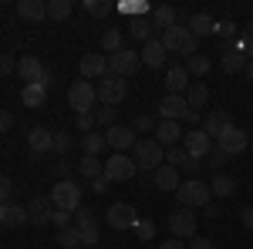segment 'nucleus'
<instances>
[{"label":"nucleus","mask_w":253,"mask_h":249,"mask_svg":"<svg viewBox=\"0 0 253 249\" xmlns=\"http://www.w3.org/2000/svg\"><path fill=\"white\" fill-rule=\"evenodd\" d=\"M162 44H166L169 54H186V58H193L199 37H196L186 24H172L169 31H162Z\"/></svg>","instance_id":"obj_1"},{"label":"nucleus","mask_w":253,"mask_h":249,"mask_svg":"<svg viewBox=\"0 0 253 249\" xmlns=\"http://www.w3.org/2000/svg\"><path fill=\"white\" fill-rule=\"evenodd\" d=\"M132 162L138 169H145V172H156L159 165H166V148L156 138H138L135 148H132Z\"/></svg>","instance_id":"obj_2"},{"label":"nucleus","mask_w":253,"mask_h":249,"mask_svg":"<svg viewBox=\"0 0 253 249\" xmlns=\"http://www.w3.org/2000/svg\"><path fill=\"white\" fill-rule=\"evenodd\" d=\"M175 199H179V206L182 209H206L210 206V199H213V192L206 182H199V178H189V182H182L179 189H175Z\"/></svg>","instance_id":"obj_3"},{"label":"nucleus","mask_w":253,"mask_h":249,"mask_svg":"<svg viewBox=\"0 0 253 249\" xmlns=\"http://www.w3.org/2000/svg\"><path fill=\"white\" fill-rule=\"evenodd\" d=\"M95 101H98V88L91 84V81H75L71 88H68V105L78 111V115H91V108H95Z\"/></svg>","instance_id":"obj_4"},{"label":"nucleus","mask_w":253,"mask_h":249,"mask_svg":"<svg viewBox=\"0 0 253 249\" xmlns=\"http://www.w3.org/2000/svg\"><path fill=\"white\" fill-rule=\"evenodd\" d=\"M51 202H54V209L78 212V209H81V189L71 182V178H61L58 185L51 189Z\"/></svg>","instance_id":"obj_5"},{"label":"nucleus","mask_w":253,"mask_h":249,"mask_svg":"<svg viewBox=\"0 0 253 249\" xmlns=\"http://www.w3.org/2000/svg\"><path fill=\"white\" fill-rule=\"evenodd\" d=\"M105 219H108V226H112L115 232H125V229H135V222L142 219V215H138V209L132 206V202H115V206H108Z\"/></svg>","instance_id":"obj_6"},{"label":"nucleus","mask_w":253,"mask_h":249,"mask_svg":"<svg viewBox=\"0 0 253 249\" xmlns=\"http://www.w3.org/2000/svg\"><path fill=\"white\" fill-rule=\"evenodd\" d=\"M125 95H128V81H125V77L105 74L101 81H98V101H105L108 108L118 105V101H125Z\"/></svg>","instance_id":"obj_7"},{"label":"nucleus","mask_w":253,"mask_h":249,"mask_svg":"<svg viewBox=\"0 0 253 249\" xmlns=\"http://www.w3.org/2000/svg\"><path fill=\"white\" fill-rule=\"evenodd\" d=\"M135 172H138V165L132 162V155L115 152L105 162V178H108V182H128V178H135Z\"/></svg>","instance_id":"obj_8"},{"label":"nucleus","mask_w":253,"mask_h":249,"mask_svg":"<svg viewBox=\"0 0 253 249\" xmlns=\"http://www.w3.org/2000/svg\"><path fill=\"white\" fill-rule=\"evenodd\" d=\"M142 68V58H138V51H128V47H122L118 54L108 58V74H118V77H132Z\"/></svg>","instance_id":"obj_9"},{"label":"nucleus","mask_w":253,"mask_h":249,"mask_svg":"<svg viewBox=\"0 0 253 249\" xmlns=\"http://www.w3.org/2000/svg\"><path fill=\"white\" fill-rule=\"evenodd\" d=\"M182 148H186V155H189V158H196V162H199V158H206V155L213 152L216 145H213V138L203 132V128H193L189 135H182Z\"/></svg>","instance_id":"obj_10"},{"label":"nucleus","mask_w":253,"mask_h":249,"mask_svg":"<svg viewBox=\"0 0 253 249\" xmlns=\"http://www.w3.org/2000/svg\"><path fill=\"white\" fill-rule=\"evenodd\" d=\"M169 232H172L175 239H193L196 236V212L179 206V209L169 215Z\"/></svg>","instance_id":"obj_11"},{"label":"nucleus","mask_w":253,"mask_h":249,"mask_svg":"<svg viewBox=\"0 0 253 249\" xmlns=\"http://www.w3.org/2000/svg\"><path fill=\"white\" fill-rule=\"evenodd\" d=\"M247 145H250V138H247L243 128H236V125H230L226 132L216 138V148L226 152V155H243V152H247Z\"/></svg>","instance_id":"obj_12"},{"label":"nucleus","mask_w":253,"mask_h":249,"mask_svg":"<svg viewBox=\"0 0 253 249\" xmlns=\"http://www.w3.org/2000/svg\"><path fill=\"white\" fill-rule=\"evenodd\" d=\"M189 115H193V111H189V105H186L182 95H166L159 101V118H162V121H186Z\"/></svg>","instance_id":"obj_13"},{"label":"nucleus","mask_w":253,"mask_h":249,"mask_svg":"<svg viewBox=\"0 0 253 249\" xmlns=\"http://www.w3.org/2000/svg\"><path fill=\"white\" fill-rule=\"evenodd\" d=\"M105 142L115 148V152H128V148H135V142H138V135H135V128L132 125H112L108 132H105Z\"/></svg>","instance_id":"obj_14"},{"label":"nucleus","mask_w":253,"mask_h":249,"mask_svg":"<svg viewBox=\"0 0 253 249\" xmlns=\"http://www.w3.org/2000/svg\"><path fill=\"white\" fill-rule=\"evenodd\" d=\"M78 71H81V77L84 81H101V77L108 74V58L105 54H84L81 58V64H78Z\"/></svg>","instance_id":"obj_15"},{"label":"nucleus","mask_w":253,"mask_h":249,"mask_svg":"<svg viewBox=\"0 0 253 249\" xmlns=\"http://www.w3.org/2000/svg\"><path fill=\"white\" fill-rule=\"evenodd\" d=\"M27 148H31L34 155L54 152V132H51V128H44V125L31 128V132H27Z\"/></svg>","instance_id":"obj_16"},{"label":"nucleus","mask_w":253,"mask_h":249,"mask_svg":"<svg viewBox=\"0 0 253 249\" xmlns=\"http://www.w3.org/2000/svg\"><path fill=\"white\" fill-rule=\"evenodd\" d=\"M24 222H31V212H27V206H17V202L0 206V226L17 229V226H24Z\"/></svg>","instance_id":"obj_17"},{"label":"nucleus","mask_w":253,"mask_h":249,"mask_svg":"<svg viewBox=\"0 0 253 249\" xmlns=\"http://www.w3.org/2000/svg\"><path fill=\"white\" fill-rule=\"evenodd\" d=\"M27 212H31V222H34V226H47L51 215H54V202H51V195H34V202L27 206Z\"/></svg>","instance_id":"obj_18"},{"label":"nucleus","mask_w":253,"mask_h":249,"mask_svg":"<svg viewBox=\"0 0 253 249\" xmlns=\"http://www.w3.org/2000/svg\"><path fill=\"white\" fill-rule=\"evenodd\" d=\"M138 58L145 61V68H162L166 58H169V51H166L162 37H152L149 44H145V51H138Z\"/></svg>","instance_id":"obj_19"},{"label":"nucleus","mask_w":253,"mask_h":249,"mask_svg":"<svg viewBox=\"0 0 253 249\" xmlns=\"http://www.w3.org/2000/svg\"><path fill=\"white\" fill-rule=\"evenodd\" d=\"M230 125H233L230 111H226V108H219V111H210V115H206V121H203V132L210 135V138H219V135L226 132Z\"/></svg>","instance_id":"obj_20"},{"label":"nucleus","mask_w":253,"mask_h":249,"mask_svg":"<svg viewBox=\"0 0 253 249\" xmlns=\"http://www.w3.org/2000/svg\"><path fill=\"white\" fill-rule=\"evenodd\" d=\"M44 71H47V68H44L34 54H24V58L17 61V74H20V81H27V84H38Z\"/></svg>","instance_id":"obj_21"},{"label":"nucleus","mask_w":253,"mask_h":249,"mask_svg":"<svg viewBox=\"0 0 253 249\" xmlns=\"http://www.w3.org/2000/svg\"><path fill=\"white\" fill-rule=\"evenodd\" d=\"M189 71L182 68V64H172L169 71H166V88H169V95H182V91H189Z\"/></svg>","instance_id":"obj_22"},{"label":"nucleus","mask_w":253,"mask_h":249,"mask_svg":"<svg viewBox=\"0 0 253 249\" xmlns=\"http://www.w3.org/2000/svg\"><path fill=\"white\" fill-rule=\"evenodd\" d=\"M152 182H156V189L162 192H175L182 182H179V169H172V165H159L156 172H152Z\"/></svg>","instance_id":"obj_23"},{"label":"nucleus","mask_w":253,"mask_h":249,"mask_svg":"<svg viewBox=\"0 0 253 249\" xmlns=\"http://www.w3.org/2000/svg\"><path fill=\"white\" fill-rule=\"evenodd\" d=\"M17 17L38 24V20L47 17V3H44V0H20V3H17Z\"/></svg>","instance_id":"obj_24"},{"label":"nucleus","mask_w":253,"mask_h":249,"mask_svg":"<svg viewBox=\"0 0 253 249\" xmlns=\"http://www.w3.org/2000/svg\"><path fill=\"white\" fill-rule=\"evenodd\" d=\"M156 142L166 148H172V145H179L182 142V128H179V121H159V128H156Z\"/></svg>","instance_id":"obj_25"},{"label":"nucleus","mask_w":253,"mask_h":249,"mask_svg":"<svg viewBox=\"0 0 253 249\" xmlns=\"http://www.w3.org/2000/svg\"><path fill=\"white\" fill-rule=\"evenodd\" d=\"M223 71H226V74L247 71V54H243L240 47H223Z\"/></svg>","instance_id":"obj_26"},{"label":"nucleus","mask_w":253,"mask_h":249,"mask_svg":"<svg viewBox=\"0 0 253 249\" xmlns=\"http://www.w3.org/2000/svg\"><path fill=\"white\" fill-rule=\"evenodd\" d=\"M210 192H213L216 199H230V195L236 192V178H233V175L216 172V175H213V182H210Z\"/></svg>","instance_id":"obj_27"},{"label":"nucleus","mask_w":253,"mask_h":249,"mask_svg":"<svg viewBox=\"0 0 253 249\" xmlns=\"http://www.w3.org/2000/svg\"><path fill=\"white\" fill-rule=\"evenodd\" d=\"M186 27H189V31H193L196 37H210V34H213V31H216V20L210 17V14H193V17H189V24H186Z\"/></svg>","instance_id":"obj_28"},{"label":"nucleus","mask_w":253,"mask_h":249,"mask_svg":"<svg viewBox=\"0 0 253 249\" xmlns=\"http://www.w3.org/2000/svg\"><path fill=\"white\" fill-rule=\"evenodd\" d=\"M206 101H210V88H206L203 81H193V84H189V91H186V105H189V111L203 108Z\"/></svg>","instance_id":"obj_29"},{"label":"nucleus","mask_w":253,"mask_h":249,"mask_svg":"<svg viewBox=\"0 0 253 249\" xmlns=\"http://www.w3.org/2000/svg\"><path fill=\"white\" fill-rule=\"evenodd\" d=\"M20 98H24L27 108H44V101H47V88H41V84H24Z\"/></svg>","instance_id":"obj_30"},{"label":"nucleus","mask_w":253,"mask_h":249,"mask_svg":"<svg viewBox=\"0 0 253 249\" xmlns=\"http://www.w3.org/2000/svg\"><path fill=\"white\" fill-rule=\"evenodd\" d=\"M78 172L84 175V178H91V182H95V178H101V175H105V162H101V158H95V155H84V158L78 162Z\"/></svg>","instance_id":"obj_31"},{"label":"nucleus","mask_w":253,"mask_h":249,"mask_svg":"<svg viewBox=\"0 0 253 249\" xmlns=\"http://www.w3.org/2000/svg\"><path fill=\"white\" fill-rule=\"evenodd\" d=\"M216 37H223V44L226 47H233L236 37H240V27H236L233 20H216V31H213Z\"/></svg>","instance_id":"obj_32"},{"label":"nucleus","mask_w":253,"mask_h":249,"mask_svg":"<svg viewBox=\"0 0 253 249\" xmlns=\"http://www.w3.org/2000/svg\"><path fill=\"white\" fill-rule=\"evenodd\" d=\"M101 51H105L108 58L122 51V31H118V27H108V31L101 34Z\"/></svg>","instance_id":"obj_33"},{"label":"nucleus","mask_w":253,"mask_h":249,"mask_svg":"<svg viewBox=\"0 0 253 249\" xmlns=\"http://www.w3.org/2000/svg\"><path fill=\"white\" fill-rule=\"evenodd\" d=\"M58 246L61 249H81V229H78V226L58 229Z\"/></svg>","instance_id":"obj_34"},{"label":"nucleus","mask_w":253,"mask_h":249,"mask_svg":"<svg viewBox=\"0 0 253 249\" xmlns=\"http://www.w3.org/2000/svg\"><path fill=\"white\" fill-rule=\"evenodd\" d=\"M175 20H179V14H175L172 7H156V10H152V27H162V31H169Z\"/></svg>","instance_id":"obj_35"},{"label":"nucleus","mask_w":253,"mask_h":249,"mask_svg":"<svg viewBox=\"0 0 253 249\" xmlns=\"http://www.w3.org/2000/svg\"><path fill=\"white\" fill-rule=\"evenodd\" d=\"M81 145H84V155H95V158H98V152H101L108 142H105V135L88 132V135H81Z\"/></svg>","instance_id":"obj_36"},{"label":"nucleus","mask_w":253,"mask_h":249,"mask_svg":"<svg viewBox=\"0 0 253 249\" xmlns=\"http://www.w3.org/2000/svg\"><path fill=\"white\" fill-rule=\"evenodd\" d=\"M210 68H213V64H210V58H206V54H193V58H186V71H189V74H196V77H203Z\"/></svg>","instance_id":"obj_37"},{"label":"nucleus","mask_w":253,"mask_h":249,"mask_svg":"<svg viewBox=\"0 0 253 249\" xmlns=\"http://www.w3.org/2000/svg\"><path fill=\"white\" fill-rule=\"evenodd\" d=\"M71 14V0H47V17L51 20H64Z\"/></svg>","instance_id":"obj_38"},{"label":"nucleus","mask_w":253,"mask_h":249,"mask_svg":"<svg viewBox=\"0 0 253 249\" xmlns=\"http://www.w3.org/2000/svg\"><path fill=\"white\" fill-rule=\"evenodd\" d=\"M84 10H88L91 17H108V14L115 10V3H108V0H84Z\"/></svg>","instance_id":"obj_39"},{"label":"nucleus","mask_w":253,"mask_h":249,"mask_svg":"<svg viewBox=\"0 0 253 249\" xmlns=\"http://www.w3.org/2000/svg\"><path fill=\"white\" fill-rule=\"evenodd\" d=\"M186 162H189V155H186L182 145H172V148L166 152V165H172V169H182Z\"/></svg>","instance_id":"obj_40"},{"label":"nucleus","mask_w":253,"mask_h":249,"mask_svg":"<svg viewBox=\"0 0 253 249\" xmlns=\"http://www.w3.org/2000/svg\"><path fill=\"white\" fill-rule=\"evenodd\" d=\"M233 47H240V51L247 54V61H253V24L247 27V31H243V34H240V37H236Z\"/></svg>","instance_id":"obj_41"},{"label":"nucleus","mask_w":253,"mask_h":249,"mask_svg":"<svg viewBox=\"0 0 253 249\" xmlns=\"http://www.w3.org/2000/svg\"><path fill=\"white\" fill-rule=\"evenodd\" d=\"M132 128H135V135H149V132H156L159 128V121H156V115H138L135 121H132Z\"/></svg>","instance_id":"obj_42"},{"label":"nucleus","mask_w":253,"mask_h":249,"mask_svg":"<svg viewBox=\"0 0 253 249\" xmlns=\"http://www.w3.org/2000/svg\"><path fill=\"white\" fill-rule=\"evenodd\" d=\"M132 37L149 44V40H152V20H135V24H132Z\"/></svg>","instance_id":"obj_43"},{"label":"nucleus","mask_w":253,"mask_h":249,"mask_svg":"<svg viewBox=\"0 0 253 249\" xmlns=\"http://www.w3.org/2000/svg\"><path fill=\"white\" fill-rule=\"evenodd\" d=\"M75 226H78L81 232H84V229H95L98 222H95V215H91V209H84V206H81V209L75 212Z\"/></svg>","instance_id":"obj_44"},{"label":"nucleus","mask_w":253,"mask_h":249,"mask_svg":"<svg viewBox=\"0 0 253 249\" xmlns=\"http://www.w3.org/2000/svg\"><path fill=\"white\" fill-rule=\"evenodd\" d=\"M71 145H75V138H71L68 132H54V152H58V155H68V152H71Z\"/></svg>","instance_id":"obj_45"},{"label":"nucleus","mask_w":253,"mask_h":249,"mask_svg":"<svg viewBox=\"0 0 253 249\" xmlns=\"http://www.w3.org/2000/svg\"><path fill=\"white\" fill-rule=\"evenodd\" d=\"M132 232H135L138 239H152V236H156V222H152V219H138Z\"/></svg>","instance_id":"obj_46"},{"label":"nucleus","mask_w":253,"mask_h":249,"mask_svg":"<svg viewBox=\"0 0 253 249\" xmlns=\"http://www.w3.org/2000/svg\"><path fill=\"white\" fill-rule=\"evenodd\" d=\"M51 222H54L58 229H68V226H75V215H71V212H64V209H54Z\"/></svg>","instance_id":"obj_47"},{"label":"nucleus","mask_w":253,"mask_h":249,"mask_svg":"<svg viewBox=\"0 0 253 249\" xmlns=\"http://www.w3.org/2000/svg\"><path fill=\"white\" fill-rule=\"evenodd\" d=\"M95 125H105V132H108V128L115 125V108H101L95 115Z\"/></svg>","instance_id":"obj_48"},{"label":"nucleus","mask_w":253,"mask_h":249,"mask_svg":"<svg viewBox=\"0 0 253 249\" xmlns=\"http://www.w3.org/2000/svg\"><path fill=\"white\" fill-rule=\"evenodd\" d=\"M186 246H189V249H216V243L210 239V236H193Z\"/></svg>","instance_id":"obj_49"},{"label":"nucleus","mask_w":253,"mask_h":249,"mask_svg":"<svg viewBox=\"0 0 253 249\" xmlns=\"http://www.w3.org/2000/svg\"><path fill=\"white\" fill-rule=\"evenodd\" d=\"M10 189H14V182H10L7 175H0V206H7V199H10Z\"/></svg>","instance_id":"obj_50"},{"label":"nucleus","mask_w":253,"mask_h":249,"mask_svg":"<svg viewBox=\"0 0 253 249\" xmlns=\"http://www.w3.org/2000/svg\"><path fill=\"white\" fill-rule=\"evenodd\" d=\"M206 158H210V165H213L216 172H219V169H223V162H226V152H219V148H213V152L206 155Z\"/></svg>","instance_id":"obj_51"},{"label":"nucleus","mask_w":253,"mask_h":249,"mask_svg":"<svg viewBox=\"0 0 253 249\" xmlns=\"http://www.w3.org/2000/svg\"><path fill=\"white\" fill-rule=\"evenodd\" d=\"M10 71H17V64L10 61V54H0V77H7Z\"/></svg>","instance_id":"obj_52"},{"label":"nucleus","mask_w":253,"mask_h":249,"mask_svg":"<svg viewBox=\"0 0 253 249\" xmlns=\"http://www.w3.org/2000/svg\"><path fill=\"white\" fill-rule=\"evenodd\" d=\"M118 10H122V14H142V10L149 14V7H145V3H118Z\"/></svg>","instance_id":"obj_53"},{"label":"nucleus","mask_w":253,"mask_h":249,"mask_svg":"<svg viewBox=\"0 0 253 249\" xmlns=\"http://www.w3.org/2000/svg\"><path fill=\"white\" fill-rule=\"evenodd\" d=\"M78 128H81L84 135H88L91 128H95V115H78Z\"/></svg>","instance_id":"obj_54"},{"label":"nucleus","mask_w":253,"mask_h":249,"mask_svg":"<svg viewBox=\"0 0 253 249\" xmlns=\"http://www.w3.org/2000/svg\"><path fill=\"white\" fill-rule=\"evenodd\" d=\"M159 249H189V246H186L182 239H175V236H169L166 243H159Z\"/></svg>","instance_id":"obj_55"},{"label":"nucleus","mask_w":253,"mask_h":249,"mask_svg":"<svg viewBox=\"0 0 253 249\" xmlns=\"http://www.w3.org/2000/svg\"><path fill=\"white\" fill-rule=\"evenodd\" d=\"M10 125H14V115L0 108V132H10Z\"/></svg>","instance_id":"obj_56"},{"label":"nucleus","mask_w":253,"mask_h":249,"mask_svg":"<svg viewBox=\"0 0 253 249\" xmlns=\"http://www.w3.org/2000/svg\"><path fill=\"white\" fill-rule=\"evenodd\" d=\"M240 222H243L247 229H253V206H247V209L240 212Z\"/></svg>","instance_id":"obj_57"},{"label":"nucleus","mask_w":253,"mask_h":249,"mask_svg":"<svg viewBox=\"0 0 253 249\" xmlns=\"http://www.w3.org/2000/svg\"><path fill=\"white\" fill-rule=\"evenodd\" d=\"M38 84H41V88H51V84H54V71L47 68V71L41 74V81H38Z\"/></svg>","instance_id":"obj_58"},{"label":"nucleus","mask_w":253,"mask_h":249,"mask_svg":"<svg viewBox=\"0 0 253 249\" xmlns=\"http://www.w3.org/2000/svg\"><path fill=\"white\" fill-rule=\"evenodd\" d=\"M91 189H95V192H108V178H105V175L95 178V182H91Z\"/></svg>","instance_id":"obj_59"},{"label":"nucleus","mask_w":253,"mask_h":249,"mask_svg":"<svg viewBox=\"0 0 253 249\" xmlns=\"http://www.w3.org/2000/svg\"><path fill=\"white\" fill-rule=\"evenodd\" d=\"M203 219H219V209H216L213 202H210V206H206V209H203Z\"/></svg>","instance_id":"obj_60"},{"label":"nucleus","mask_w":253,"mask_h":249,"mask_svg":"<svg viewBox=\"0 0 253 249\" xmlns=\"http://www.w3.org/2000/svg\"><path fill=\"white\" fill-rule=\"evenodd\" d=\"M196 169H199V162H196V158H189V162L182 165V172H196Z\"/></svg>","instance_id":"obj_61"},{"label":"nucleus","mask_w":253,"mask_h":249,"mask_svg":"<svg viewBox=\"0 0 253 249\" xmlns=\"http://www.w3.org/2000/svg\"><path fill=\"white\" fill-rule=\"evenodd\" d=\"M54 172H58L61 178H68V162H58V169H54Z\"/></svg>","instance_id":"obj_62"},{"label":"nucleus","mask_w":253,"mask_h":249,"mask_svg":"<svg viewBox=\"0 0 253 249\" xmlns=\"http://www.w3.org/2000/svg\"><path fill=\"white\" fill-rule=\"evenodd\" d=\"M247 77L253 81V61H247Z\"/></svg>","instance_id":"obj_63"},{"label":"nucleus","mask_w":253,"mask_h":249,"mask_svg":"<svg viewBox=\"0 0 253 249\" xmlns=\"http://www.w3.org/2000/svg\"><path fill=\"white\" fill-rule=\"evenodd\" d=\"M0 10H3V7H0Z\"/></svg>","instance_id":"obj_64"}]
</instances>
